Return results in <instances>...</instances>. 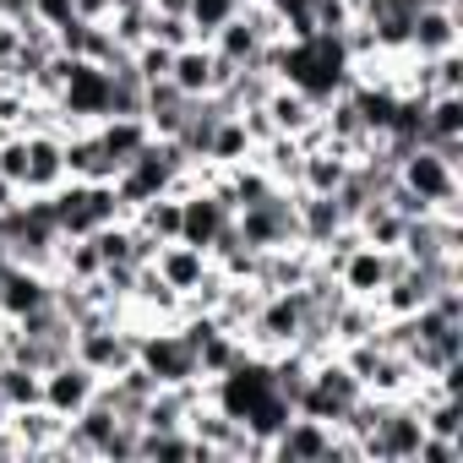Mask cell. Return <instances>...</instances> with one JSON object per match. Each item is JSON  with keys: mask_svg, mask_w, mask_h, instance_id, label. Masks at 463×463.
Wrapping results in <instances>:
<instances>
[{"mask_svg": "<svg viewBox=\"0 0 463 463\" xmlns=\"http://www.w3.org/2000/svg\"><path fill=\"white\" fill-rule=\"evenodd\" d=\"M398 180L430 207V213H463V169L447 164L430 142H414L398 158Z\"/></svg>", "mask_w": 463, "mask_h": 463, "instance_id": "cell-1", "label": "cell"}, {"mask_svg": "<svg viewBox=\"0 0 463 463\" xmlns=\"http://www.w3.org/2000/svg\"><path fill=\"white\" fill-rule=\"evenodd\" d=\"M360 392H365L360 376H354L338 354H322V360H311V376H306V387H300V398H295V414H311V420H322V425H338V420L354 409Z\"/></svg>", "mask_w": 463, "mask_h": 463, "instance_id": "cell-2", "label": "cell"}, {"mask_svg": "<svg viewBox=\"0 0 463 463\" xmlns=\"http://www.w3.org/2000/svg\"><path fill=\"white\" fill-rule=\"evenodd\" d=\"M50 207H55L61 235H93V229L120 218L115 180H66L61 191H50Z\"/></svg>", "mask_w": 463, "mask_h": 463, "instance_id": "cell-3", "label": "cell"}, {"mask_svg": "<svg viewBox=\"0 0 463 463\" xmlns=\"http://www.w3.org/2000/svg\"><path fill=\"white\" fill-rule=\"evenodd\" d=\"M55 109H61V137H71V131H82V126L109 120V71H104V66H93V61H71V66H66V82H61Z\"/></svg>", "mask_w": 463, "mask_h": 463, "instance_id": "cell-4", "label": "cell"}, {"mask_svg": "<svg viewBox=\"0 0 463 463\" xmlns=\"http://www.w3.org/2000/svg\"><path fill=\"white\" fill-rule=\"evenodd\" d=\"M137 365H142L158 387H180V382H196V376H202V371H196V349H191V338H185L175 322L137 333Z\"/></svg>", "mask_w": 463, "mask_h": 463, "instance_id": "cell-5", "label": "cell"}, {"mask_svg": "<svg viewBox=\"0 0 463 463\" xmlns=\"http://www.w3.org/2000/svg\"><path fill=\"white\" fill-rule=\"evenodd\" d=\"M235 229H241V241H246L251 251H273V246H289V241H300L295 191H268L262 202L241 207V213H235Z\"/></svg>", "mask_w": 463, "mask_h": 463, "instance_id": "cell-6", "label": "cell"}, {"mask_svg": "<svg viewBox=\"0 0 463 463\" xmlns=\"http://www.w3.org/2000/svg\"><path fill=\"white\" fill-rule=\"evenodd\" d=\"M420 441H425L420 409H414L409 398H392V403H387V414L371 425V436H365L360 447H365V463H414Z\"/></svg>", "mask_w": 463, "mask_h": 463, "instance_id": "cell-7", "label": "cell"}, {"mask_svg": "<svg viewBox=\"0 0 463 463\" xmlns=\"http://www.w3.org/2000/svg\"><path fill=\"white\" fill-rule=\"evenodd\" d=\"M71 354H77L88 371H99V376H120L126 365H137V327H126V322H93V327H77Z\"/></svg>", "mask_w": 463, "mask_h": 463, "instance_id": "cell-8", "label": "cell"}, {"mask_svg": "<svg viewBox=\"0 0 463 463\" xmlns=\"http://www.w3.org/2000/svg\"><path fill=\"white\" fill-rule=\"evenodd\" d=\"M99 371H88L77 354L71 360H61V365H50L44 371V382H39V403L50 409V414H61V420H77L88 403H93V392H99Z\"/></svg>", "mask_w": 463, "mask_h": 463, "instance_id": "cell-9", "label": "cell"}, {"mask_svg": "<svg viewBox=\"0 0 463 463\" xmlns=\"http://www.w3.org/2000/svg\"><path fill=\"white\" fill-rule=\"evenodd\" d=\"M403 262H409L403 251H382V246H365V241H360V246L338 262L333 279L344 284V295H354V300H376V289H382Z\"/></svg>", "mask_w": 463, "mask_h": 463, "instance_id": "cell-10", "label": "cell"}, {"mask_svg": "<svg viewBox=\"0 0 463 463\" xmlns=\"http://www.w3.org/2000/svg\"><path fill=\"white\" fill-rule=\"evenodd\" d=\"M273 463H333V425L311 420V414H289L284 430L268 441Z\"/></svg>", "mask_w": 463, "mask_h": 463, "instance_id": "cell-11", "label": "cell"}, {"mask_svg": "<svg viewBox=\"0 0 463 463\" xmlns=\"http://www.w3.org/2000/svg\"><path fill=\"white\" fill-rule=\"evenodd\" d=\"M241 66H229V61H218L213 55V44H185V50H175V66H169V82L185 93V99H207V93H218L229 77H235Z\"/></svg>", "mask_w": 463, "mask_h": 463, "instance_id": "cell-12", "label": "cell"}, {"mask_svg": "<svg viewBox=\"0 0 463 463\" xmlns=\"http://www.w3.org/2000/svg\"><path fill=\"white\" fill-rule=\"evenodd\" d=\"M28 142V175H23V196H50L66 185V137L61 131H23Z\"/></svg>", "mask_w": 463, "mask_h": 463, "instance_id": "cell-13", "label": "cell"}, {"mask_svg": "<svg viewBox=\"0 0 463 463\" xmlns=\"http://www.w3.org/2000/svg\"><path fill=\"white\" fill-rule=\"evenodd\" d=\"M50 300H55V279L50 273H33L23 262H6V273H0V317L23 322V317H33Z\"/></svg>", "mask_w": 463, "mask_h": 463, "instance_id": "cell-14", "label": "cell"}, {"mask_svg": "<svg viewBox=\"0 0 463 463\" xmlns=\"http://www.w3.org/2000/svg\"><path fill=\"white\" fill-rule=\"evenodd\" d=\"M463 44V17L458 6H420L414 23H409V55L414 61H430V55H447Z\"/></svg>", "mask_w": 463, "mask_h": 463, "instance_id": "cell-15", "label": "cell"}, {"mask_svg": "<svg viewBox=\"0 0 463 463\" xmlns=\"http://www.w3.org/2000/svg\"><path fill=\"white\" fill-rule=\"evenodd\" d=\"M229 218H235V213H229L213 191H191V196H180V241L196 246V251H207Z\"/></svg>", "mask_w": 463, "mask_h": 463, "instance_id": "cell-16", "label": "cell"}, {"mask_svg": "<svg viewBox=\"0 0 463 463\" xmlns=\"http://www.w3.org/2000/svg\"><path fill=\"white\" fill-rule=\"evenodd\" d=\"M6 425H12V436L23 441V452H28V463H44V452L61 441V430H66V420L61 414H50L44 403H28V409H12L6 414Z\"/></svg>", "mask_w": 463, "mask_h": 463, "instance_id": "cell-17", "label": "cell"}, {"mask_svg": "<svg viewBox=\"0 0 463 463\" xmlns=\"http://www.w3.org/2000/svg\"><path fill=\"white\" fill-rule=\"evenodd\" d=\"M115 175H120V164L109 158V147L99 142L93 126L66 137V180H115Z\"/></svg>", "mask_w": 463, "mask_h": 463, "instance_id": "cell-18", "label": "cell"}, {"mask_svg": "<svg viewBox=\"0 0 463 463\" xmlns=\"http://www.w3.org/2000/svg\"><path fill=\"white\" fill-rule=\"evenodd\" d=\"M262 109H268L273 131H284V137H300V131L322 115V104H317L311 93H300L295 82H273V93L262 99Z\"/></svg>", "mask_w": 463, "mask_h": 463, "instance_id": "cell-19", "label": "cell"}, {"mask_svg": "<svg viewBox=\"0 0 463 463\" xmlns=\"http://www.w3.org/2000/svg\"><path fill=\"white\" fill-rule=\"evenodd\" d=\"M153 268L164 273V284H169V289L191 295V289L207 279L213 257H207V251H196V246H185V241H164V246H158V257H153Z\"/></svg>", "mask_w": 463, "mask_h": 463, "instance_id": "cell-20", "label": "cell"}, {"mask_svg": "<svg viewBox=\"0 0 463 463\" xmlns=\"http://www.w3.org/2000/svg\"><path fill=\"white\" fill-rule=\"evenodd\" d=\"M295 218H300V241L306 246H327V235L349 223L338 196H311V191H295Z\"/></svg>", "mask_w": 463, "mask_h": 463, "instance_id": "cell-21", "label": "cell"}, {"mask_svg": "<svg viewBox=\"0 0 463 463\" xmlns=\"http://www.w3.org/2000/svg\"><path fill=\"white\" fill-rule=\"evenodd\" d=\"M251 164H257V169H262V175H268L279 191H295V185H300V164H306V147H300L295 137H284V131H279V137H268V142L251 153Z\"/></svg>", "mask_w": 463, "mask_h": 463, "instance_id": "cell-22", "label": "cell"}, {"mask_svg": "<svg viewBox=\"0 0 463 463\" xmlns=\"http://www.w3.org/2000/svg\"><path fill=\"white\" fill-rule=\"evenodd\" d=\"M207 44H213V55H218V61H229V66H257V61H262V50H268L246 12H235V17H229Z\"/></svg>", "mask_w": 463, "mask_h": 463, "instance_id": "cell-23", "label": "cell"}, {"mask_svg": "<svg viewBox=\"0 0 463 463\" xmlns=\"http://www.w3.org/2000/svg\"><path fill=\"white\" fill-rule=\"evenodd\" d=\"M403 223H409V218H403L392 202H382V196H376V202H365V207L354 213L360 241H365V246H382V251H398V241H403Z\"/></svg>", "mask_w": 463, "mask_h": 463, "instance_id": "cell-24", "label": "cell"}, {"mask_svg": "<svg viewBox=\"0 0 463 463\" xmlns=\"http://www.w3.org/2000/svg\"><path fill=\"white\" fill-rule=\"evenodd\" d=\"M257 153V142H251V131H246V120L241 115H223L218 126H213V137H207V164H218V169H229V164H246Z\"/></svg>", "mask_w": 463, "mask_h": 463, "instance_id": "cell-25", "label": "cell"}, {"mask_svg": "<svg viewBox=\"0 0 463 463\" xmlns=\"http://www.w3.org/2000/svg\"><path fill=\"white\" fill-rule=\"evenodd\" d=\"M344 180H349V158H344L338 147H317V153H306V164H300V185H295V191L333 196Z\"/></svg>", "mask_w": 463, "mask_h": 463, "instance_id": "cell-26", "label": "cell"}, {"mask_svg": "<svg viewBox=\"0 0 463 463\" xmlns=\"http://www.w3.org/2000/svg\"><path fill=\"white\" fill-rule=\"evenodd\" d=\"M251 349H246V338L241 333H223V327H213L202 344H196V371H202V382L207 376H223L229 365H241Z\"/></svg>", "mask_w": 463, "mask_h": 463, "instance_id": "cell-27", "label": "cell"}, {"mask_svg": "<svg viewBox=\"0 0 463 463\" xmlns=\"http://www.w3.org/2000/svg\"><path fill=\"white\" fill-rule=\"evenodd\" d=\"M420 126H425V142L463 137V93H430L420 104Z\"/></svg>", "mask_w": 463, "mask_h": 463, "instance_id": "cell-28", "label": "cell"}, {"mask_svg": "<svg viewBox=\"0 0 463 463\" xmlns=\"http://www.w3.org/2000/svg\"><path fill=\"white\" fill-rule=\"evenodd\" d=\"M93 131H99V142L109 147V158H115L120 169H126V158H131V153H137V147H142V142L153 137L142 115H109V120H99Z\"/></svg>", "mask_w": 463, "mask_h": 463, "instance_id": "cell-29", "label": "cell"}, {"mask_svg": "<svg viewBox=\"0 0 463 463\" xmlns=\"http://www.w3.org/2000/svg\"><path fill=\"white\" fill-rule=\"evenodd\" d=\"M409 387H414L409 354H403V349H382V360H376L371 376H365V392H376V398H403Z\"/></svg>", "mask_w": 463, "mask_h": 463, "instance_id": "cell-30", "label": "cell"}, {"mask_svg": "<svg viewBox=\"0 0 463 463\" xmlns=\"http://www.w3.org/2000/svg\"><path fill=\"white\" fill-rule=\"evenodd\" d=\"M39 382H44V371H33L23 360H0V403H6V414L39 403Z\"/></svg>", "mask_w": 463, "mask_h": 463, "instance_id": "cell-31", "label": "cell"}, {"mask_svg": "<svg viewBox=\"0 0 463 463\" xmlns=\"http://www.w3.org/2000/svg\"><path fill=\"white\" fill-rule=\"evenodd\" d=\"M131 223H142L153 241H180V196H175V191H164V196L142 202V207L131 213Z\"/></svg>", "mask_w": 463, "mask_h": 463, "instance_id": "cell-32", "label": "cell"}, {"mask_svg": "<svg viewBox=\"0 0 463 463\" xmlns=\"http://www.w3.org/2000/svg\"><path fill=\"white\" fill-rule=\"evenodd\" d=\"M414 409H420L425 436H463V398L458 392H436V398H425Z\"/></svg>", "mask_w": 463, "mask_h": 463, "instance_id": "cell-33", "label": "cell"}, {"mask_svg": "<svg viewBox=\"0 0 463 463\" xmlns=\"http://www.w3.org/2000/svg\"><path fill=\"white\" fill-rule=\"evenodd\" d=\"M246 6V0H191L185 6V23H191V33H196V44H207L229 17H235Z\"/></svg>", "mask_w": 463, "mask_h": 463, "instance_id": "cell-34", "label": "cell"}, {"mask_svg": "<svg viewBox=\"0 0 463 463\" xmlns=\"http://www.w3.org/2000/svg\"><path fill=\"white\" fill-rule=\"evenodd\" d=\"M93 246H99L104 268H137V257H131V223H126V218L93 229Z\"/></svg>", "mask_w": 463, "mask_h": 463, "instance_id": "cell-35", "label": "cell"}, {"mask_svg": "<svg viewBox=\"0 0 463 463\" xmlns=\"http://www.w3.org/2000/svg\"><path fill=\"white\" fill-rule=\"evenodd\" d=\"M147 39H153V44H164V50H185V44H196L191 23H185V17H175V12H153V17H147Z\"/></svg>", "mask_w": 463, "mask_h": 463, "instance_id": "cell-36", "label": "cell"}, {"mask_svg": "<svg viewBox=\"0 0 463 463\" xmlns=\"http://www.w3.org/2000/svg\"><path fill=\"white\" fill-rule=\"evenodd\" d=\"M131 66H137V77H142V82H164V77H169V66H175V50H164V44L142 39V44L131 50Z\"/></svg>", "mask_w": 463, "mask_h": 463, "instance_id": "cell-37", "label": "cell"}, {"mask_svg": "<svg viewBox=\"0 0 463 463\" xmlns=\"http://www.w3.org/2000/svg\"><path fill=\"white\" fill-rule=\"evenodd\" d=\"M88 17H71V23H61L55 28V55H71V61H82V50H88Z\"/></svg>", "mask_w": 463, "mask_h": 463, "instance_id": "cell-38", "label": "cell"}, {"mask_svg": "<svg viewBox=\"0 0 463 463\" xmlns=\"http://www.w3.org/2000/svg\"><path fill=\"white\" fill-rule=\"evenodd\" d=\"M71 17H77V0H33V23H44V28H61Z\"/></svg>", "mask_w": 463, "mask_h": 463, "instance_id": "cell-39", "label": "cell"}, {"mask_svg": "<svg viewBox=\"0 0 463 463\" xmlns=\"http://www.w3.org/2000/svg\"><path fill=\"white\" fill-rule=\"evenodd\" d=\"M241 120H246V131H251V142H257V147H262V142H268V137H279V131H273V120H268V109H262V104H251V109H241Z\"/></svg>", "mask_w": 463, "mask_h": 463, "instance_id": "cell-40", "label": "cell"}, {"mask_svg": "<svg viewBox=\"0 0 463 463\" xmlns=\"http://www.w3.org/2000/svg\"><path fill=\"white\" fill-rule=\"evenodd\" d=\"M0 463H28V452H23V441L12 436V425H0Z\"/></svg>", "mask_w": 463, "mask_h": 463, "instance_id": "cell-41", "label": "cell"}, {"mask_svg": "<svg viewBox=\"0 0 463 463\" xmlns=\"http://www.w3.org/2000/svg\"><path fill=\"white\" fill-rule=\"evenodd\" d=\"M115 6H120V0H77V17H88V23H104Z\"/></svg>", "mask_w": 463, "mask_h": 463, "instance_id": "cell-42", "label": "cell"}, {"mask_svg": "<svg viewBox=\"0 0 463 463\" xmlns=\"http://www.w3.org/2000/svg\"><path fill=\"white\" fill-rule=\"evenodd\" d=\"M17 202H23V191H17V185H12L6 175H0V213H12Z\"/></svg>", "mask_w": 463, "mask_h": 463, "instance_id": "cell-43", "label": "cell"}, {"mask_svg": "<svg viewBox=\"0 0 463 463\" xmlns=\"http://www.w3.org/2000/svg\"><path fill=\"white\" fill-rule=\"evenodd\" d=\"M185 6L191 0H153V12H175V17H185Z\"/></svg>", "mask_w": 463, "mask_h": 463, "instance_id": "cell-44", "label": "cell"}, {"mask_svg": "<svg viewBox=\"0 0 463 463\" xmlns=\"http://www.w3.org/2000/svg\"><path fill=\"white\" fill-rule=\"evenodd\" d=\"M344 6H349V12H354V17H360V12H365V6H371V0H344Z\"/></svg>", "mask_w": 463, "mask_h": 463, "instance_id": "cell-45", "label": "cell"}, {"mask_svg": "<svg viewBox=\"0 0 463 463\" xmlns=\"http://www.w3.org/2000/svg\"><path fill=\"white\" fill-rule=\"evenodd\" d=\"M0 425H6V403H0Z\"/></svg>", "mask_w": 463, "mask_h": 463, "instance_id": "cell-46", "label": "cell"}]
</instances>
